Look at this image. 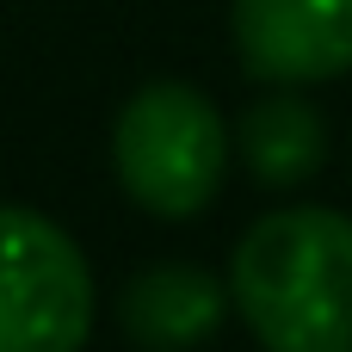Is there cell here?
I'll list each match as a JSON object with an SVG mask.
<instances>
[{"instance_id":"6da1fadb","label":"cell","mask_w":352,"mask_h":352,"mask_svg":"<svg viewBox=\"0 0 352 352\" xmlns=\"http://www.w3.org/2000/svg\"><path fill=\"white\" fill-rule=\"evenodd\" d=\"M229 303L266 352H352V217L291 204L229 260Z\"/></svg>"},{"instance_id":"7a4b0ae2","label":"cell","mask_w":352,"mask_h":352,"mask_svg":"<svg viewBox=\"0 0 352 352\" xmlns=\"http://www.w3.org/2000/svg\"><path fill=\"white\" fill-rule=\"evenodd\" d=\"M111 161H118L124 192L142 210L186 223L223 192V173H229L223 111L186 80H155L118 111Z\"/></svg>"},{"instance_id":"3957f363","label":"cell","mask_w":352,"mask_h":352,"mask_svg":"<svg viewBox=\"0 0 352 352\" xmlns=\"http://www.w3.org/2000/svg\"><path fill=\"white\" fill-rule=\"evenodd\" d=\"M93 334V272L43 210L0 204V352H80Z\"/></svg>"},{"instance_id":"277c9868","label":"cell","mask_w":352,"mask_h":352,"mask_svg":"<svg viewBox=\"0 0 352 352\" xmlns=\"http://www.w3.org/2000/svg\"><path fill=\"white\" fill-rule=\"evenodd\" d=\"M229 25L260 80L309 87L352 68V0H235Z\"/></svg>"},{"instance_id":"5b68a950","label":"cell","mask_w":352,"mask_h":352,"mask_svg":"<svg viewBox=\"0 0 352 352\" xmlns=\"http://www.w3.org/2000/svg\"><path fill=\"white\" fill-rule=\"evenodd\" d=\"M229 316V285H217L192 260H161L124 278L118 322L142 352H192L204 346Z\"/></svg>"},{"instance_id":"8992f818","label":"cell","mask_w":352,"mask_h":352,"mask_svg":"<svg viewBox=\"0 0 352 352\" xmlns=\"http://www.w3.org/2000/svg\"><path fill=\"white\" fill-rule=\"evenodd\" d=\"M235 148H241V167L260 186L291 192V186H303V179L322 173V161H328V124H322V111L303 93H272V99H254L241 111Z\"/></svg>"}]
</instances>
